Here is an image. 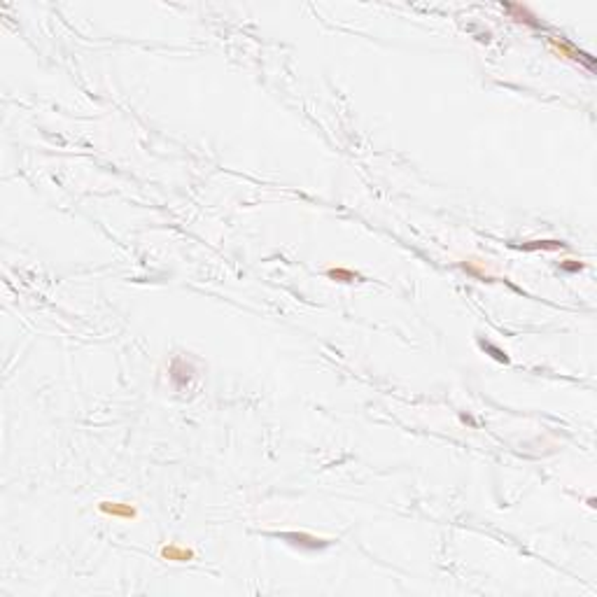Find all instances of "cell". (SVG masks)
<instances>
[{"mask_svg":"<svg viewBox=\"0 0 597 597\" xmlns=\"http://www.w3.org/2000/svg\"><path fill=\"white\" fill-rule=\"evenodd\" d=\"M100 509L110 515H126V518H133V515H135V509H133V506H119V504H112L110 506V504L105 502Z\"/></svg>","mask_w":597,"mask_h":597,"instance_id":"6da1fadb","label":"cell"},{"mask_svg":"<svg viewBox=\"0 0 597 597\" xmlns=\"http://www.w3.org/2000/svg\"><path fill=\"white\" fill-rule=\"evenodd\" d=\"M506 10H509L511 14H513V17H515V19H520V21L530 23V26H536L534 17H532V14L525 10V7H520V5H506Z\"/></svg>","mask_w":597,"mask_h":597,"instance_id":"7a4b0ae2","label":"cell"},{"mask_svg":"<svg viewBox=\"0 0 597 597\" xmlns=\"http://www.w3.org/2000/svg\"><path fill=\"white\" fill-rule=\"evenodd\" d=\"M164 553H166L168 558H175V560H187L189 555H192L189 551H180V548H166Z\"/></svg>","mask_w":597,"mask_h":597,"instance_id":"3957f363","label":"cell"}]
</instances>
